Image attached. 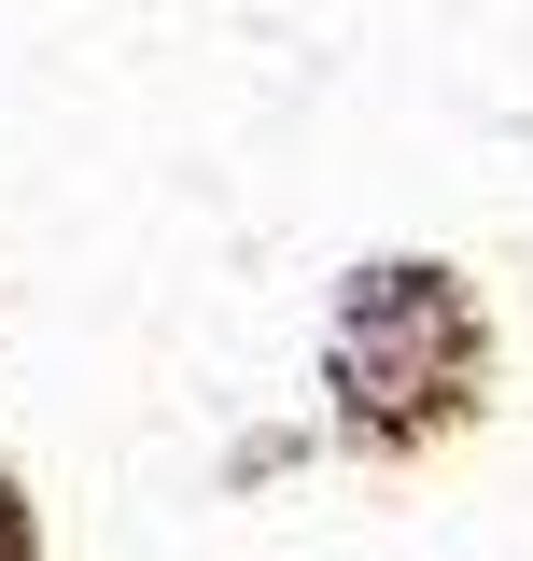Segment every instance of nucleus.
Returning <instances> with one entry per match:
<instances>
[{"label":"nucleus","instance_id":"1","mask_svg":"<svg viewBox=\"0 0 533 561\" xmlns=\"http://www.w3.org/2000/svg\"><path fill=\"white\" fill-rule=\"evenodd\" d=\"M0 561H14V505H0Z\"/></svg>","mask_w":533,"mask_h":561}]
</instances>
